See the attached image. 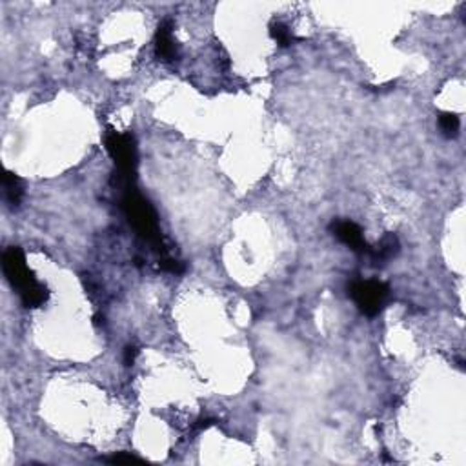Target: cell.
<instances>
[{"instance_id":"cell-1","label":"cell","mask_w":466,"mask_h":466,"mask_svg":"<svg viewBox=\"0 0 466 466\" xmlns=\"http://www.w3.org/2000/svg\"><path fill=\"white\" fill-rule=\"evenodd\" d=\"M2 268L8 277L9 284L18 291L22 303L28 308H35L40 306L46 300L48 293L40 283L33 277V273L29 271L28 264H26V257L18 248H9L2 255Z\"/></svg>"},{"instance_id":"cell-2","label":"cell","mask_w":466,"mask_h":466,"mask_svg":"<svg viewBox=\"0 0 466 466\" xmlns=\"http://www.w3.org/2000/svg\"><path fill=\"white\" fill-rule=\"evenodd\" d=\"M122 210L128 215L129 222L134 224V228L141 233L146 241L153 244L155 248L163 246V239H161V233H158L157 215H155L153 208L135 188H131V184L124 186Z\"/></svg>"},{"instance_id":"cell-3","label":"cell","mask_w":466,"mask_h":466,"mask_svg":"<svg viewBox=\"0 0 466 466\" xmlns=\"http://www.w3.org/2000/svg\"><path fill=\"white\" fill-rule=\"evenodd\" d=\"M106 150L115 161V166L119 170V177L124 179V186L131 184L137 171V146H135L134 135L116 134L109 129L106 134Z\"/></svg>"},{"instance_id":"cell-4","label":"cell","mask_w":466,"mask_h":466,"mask_svg":"<svg viewBox=\"0 0 466 466\" xmlns=\"http://www.w3.org/2000/svg\"><path fill=\"white\" fill-rule=\"evenodd\" d=\"M348 291L359 310L368 317L377 315L388 300V286L379 281H355Z\"/></svg>"},{"instance_id":"cell-5","label":"cell","mask_w":466,"mask_h":466,"mask_svg":"<svg viewBox=\"0 0 466 466\" xmlns=\"http://www.w3.org/2000/svg\"><path fill=\"white\" fill-rule=\"evenodd\" d=\"M332 232L342 244H346L348 248L357 251V254H368V250H370L367 241H364V237H362L361 228H359L357 224H354V222L350 221L333 222Z\"/></svg>"},{"instance_id":"cell-6","label":"cell","mask_w":466,"mask_h":466,"mask_svg":"<svg viewBox=\"0 0 466 466\" xmlns=\"http://www.w3.org/2000/svg\"><path fill=\"white\" fill-rule=\"evenodd\" d=\"M155 51L157 57L164 63H171L179 57V50L173 38V26L170 21H164L157 29V38H155Z\"/></svg>"},{"instance_id":"cell-7","label":"cell","mask_w":466,"mask_h":466,"mask_svg":"<svg viewBox=\"0 0 466 466\" xmlns=\"http://www.w3.org/2000/svg\"><path fill=\"white\" fill-rule=\"evenodd\" d=\"M397 251H399V241H397V237L396 235H386L375 248L368 250V254H370L372 261L379 264V262H384L394 257V255H397Z\"/></svg>"},{"instance_id":"cell-8","label":"cell","mask_w":466,"mask_h":466,"mask_svg":"<svg viewBox=\"0 0 466 466\" xmlns=\"http://www.w3.org/2000/svg\"><path fill=\"white\" fill-rule=\"evenodd\" d=\"M2 186H4L6 200H8L11 206H17L22 199V193H24V190H22V184H21V180H18L17 175L11 173V171H6L4 180H2Z\"/></svg>"},{"instance_id":"cell-9","label":"cell","mask_w":466,"mask_h":466,"mask_svg":"<svg viewBox=\"0 0 466 466\" xmlns=\"http://www.w3.org/2000/svg\"><path fill=\"white\" fill-rule=\"evenodd\" d=\"M270 35L273 37V40L283 48L290 46V44H293V40H296V37H293V33L290 31V28L281 24V22L270 26Z\"/></svg>"},{"instance_id":"cell-10","label":"cell","mask_w":466,"mask_h":466,"mask_svg":"<svg viewBox=\"0 0 466 466\" xmlns=\"http://www.w3.org/2000/svg\"><path fill=\"white\" fill-rule=\"evenodd\" d=\"M459 126H461V122L452 113H445V115L439 116V128H441L443 135H446V137H455L459 131Z\"/></svg>"},{"instance_id":"cell-11","label":"cell","mask_w":466,"mask_h":466,"mask_svg":"<svg viewBox=\"0 0 466 466\" xmlns=\"http://www.w3.org/2000/svg\"><path fill=\"white\" fill-rule=\"evenodd\" d=\"M112 465H141V459L135 457V455H128V454H116L113 457L108 459Z\"/></svg>"},{"instance_id":"cell-12","label":"cell","mask_w":466,"mask_h":466,"mask_svg":"<svg viewBox=\"0 0 466 466\" xmlns=\"http://www.w3.org/2000/svg\"><path fill=\"white\" fill-rule=\"evenodd\" d=\"M137 354H139V350L135 348V346H128V348H126V352H124V362H126V364H134Z\"/></svg>"}]
</instances>
